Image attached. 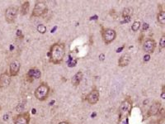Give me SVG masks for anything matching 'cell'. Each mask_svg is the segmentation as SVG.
<instances>
[{"mask_svg": "<svg viewBox=\"0 0 165 124\" xmlns=\"http://www.w3.org/2000/svg\"><path fill=\"white\" fill-rule=\"evenodd\" d=\"M65 55V45L62 42H55L50 46L48 53L49 60L54 65H59L64 60Z\"/></svg>", "mask_w": 165, "mask_h": 124, "instance_id": "1", "label": "cell"}, {"mask_svg": "<svg viewBox=\"0 0 165 124\" xmlns=\"http://www.w3.org/2000/svg\"><path fill=\"white\" fill-rule=\"evenodd\" d=\"M50 92V88L49 86V84L47 83L42 82L40 84V85L35 89V92H34V95H35V98L39 101H45L47 99V98L49 97Z\"/></svg>", "mask_w": 165, "mask_h": 124, "instance_id": "2", "label": "cell"}, {"mask_svg": "<svg viewBox=\"0 0 165 124\" xmlns=\"http://www.w3.org/2000/svg\"><path fill=\"white\" fill-rule=\"evenodd\" d=\"M132 106H133V102L130 97H126L122 101L120 106V114H119L120 120L130 116V113H131Z\"/></svg>", "mask_w": 165, "mask_h": 124, "instance_id": "3", "label": "cell"}, {"mask_svg": "<svg viewBox=\"0 0 165 124\" xmlns=\"http://www.w3.org/2000/svg\"><path fill=\"white\" fill-rule=\"evenodd\" d=\"M101 35H102V41H103L104 44L107 45V46L112 43L116 40V36H117L116 30L112 29V28H105V27H102Z\"/></svg>", "mask_w": 165, "mask_h": 124, "instance_id": "4", "label": "cell"}, {"mask_svg": "<svg viewBox=\"0 0 165 124\" xmlns=\"http://www.w3.org/2000/svg\"><path fill=\"white\" fill-rule=\"evenodd\" d=\"M48 12V5L45 1H36L34 6L33 11L31 17L33 18H40L44 16Z\"/></svg>", "mask_w": 165, "mask_h": 124, "instance_id": "5", "label": "cell"}, {"mask_svg": "<svg viewBox=\"0 0 165 124\" xmlns=\"http://www.w3.org/2000/svg\"><path fill=\"white\" fill-rule=\"evenodd\" d=\"M18 8L17 7H8L6 10H5V13H4V17H5V20L8 22V23H14L16 21L17 16H18Z\"/></svg>", "mask_w": 165, "mask_h": 124, "instance_id": "6", "label": "cell"}, {"mask_svg": "<svg viewBox=\"0 0 165 124\" xmlns=\"http://www.w3.org/2000/svg\"><path fill=\"white\" fill-rule=\"evenodd\" d=\"M157 43L154 39L153 38H147L144 39L143 41V50L147 55H151L154 52Z\"/></svg>", "mask_w": 165, "mask_h": 124, "instance_id": "7", "label": "cell"}, {"mask_svg": "<svg viewBox=\"0 0 165 124\" xmlns=\"http://www.w3.org/2000/svg\"><path fill=\"white\" fill-rule=\"evenodd\" d=\"M99 98H100V94L99 91L97 89H93L92 91H90L86 96V101L91 105H94V104L98 103L99 101Z\"/></svg>", "mask_w": 165, "mask_h": 124, "instance_id": "8", "label": "cell"}, {"mask_svg": "<svg viewBox=\"0 0 165 124\" xmlns=\"http://www.w3.org/2000/svg\"><path fill=\"white\" fill-rule=\"evenodd\" d=\"M161 107H162V103L160 101H158V100L153 101L151 104V106L149 107V110L147 112V117L158 115L159 113V112H160Z\"/></svg>", "mask_w": 165, "mask_h": 124, "instance_id": "9", "label": "cell"}, {"mask_svg": "<svg viewBox=\"0 0 165 124\" xmlns=\"http://www.w3.org/2000/svg\"><path fill=\"white\" fill-rule=\"evenodd\" d=\"M31 121V116L28 112H22L14 117L13 124H29Z\"/></svg>", "mask_w": 165, "mask_h": 124, "instance_id": "10", "label": "cell"}, {"mask_svg": "<svg viewBox=\"0 0 165 124\" xmlns=\"http://www.w3.org/2000/svg\"><path fill=\"white\" fill-rule=\"evenodd\" d=\"M11 83V76L9 72L5 71L0 75V90L6 89Z\"/></svg>", "mask_w": 165, "mask_h": 124, "instance_id": "11", "label": "cell"}, {"mask_svg": "<svg viewBox=\"0 0 165 124\" xmlns=\"http://www.w3.org/2000/svg\"><path fill=\"white\" fill-rule=\"evenodd\" d=\"M21 69V63L18 60H14L10 63L9 66V75L11 77H15L18 75Z\"/></svg>", "mask_w": 165, "mask_h": 124, "instance_id": "12", "label": "cell"}, {"mask_svg": "<svg viewBox=\"0 0 165 124\" xmlns=\"http://www.w3.org/2000/svg\"><path fill=\"white\" fill-rule=\"evenodd\" d=\"M41 76V70L34 67V68H32L28 70L27 74V79L30 82H32L34 80H38V79H40Z\"/></svg>", "mask_w": 165, "mask_h": 124, "instance_id": "13", "label": "cell"}, {"mask_svg": "<svg viewBox=\"0 0 165 124\" xmlns=\"http://www.w3.org/2000/svg\"><path fill=\"white\" fill-rule=\"evenodd\" d=\"M131 56L129 54H124L122 55L118 60V66L120 67H126L130 64Z\"/></svg>", "mask_w": 165, "mask_h": 124, "instance_id": "14", "label": "cell"}, {"mask_svg": "<svg viewBox=\"0 0 165 124\" xmlns=\"http://www.w3.org/2000/svg\"><path fill=\"white\" fill-rule=\"evenodd\" d=\"M84 78V74H82V71H78L72 77L71 79V84H73V86L77 87L79 85V84L81 83V81Z\"/></svg>", "mask_w": 165, "mask_h": 124, "instance_id": "15", "label": "cell"}, {"mask_svg": "<svg viewBox=\"0 0 165 124\" xmlns=\"http://www.w3.org/2000/svg\"><path fill=\"white\" fill-rule=\"evenodd\" d=\"M157 22L159 24L163 26L165 24V11L160 10L157 14Z\"/></svg>", "mask_w": 165, "mask_h": 124, "instance_id": "16", "label": "cell"}, {"mask_svg": "<svg viewBox=\"0 0 165 124\" xmlns=\"http://www.w3.org/2000/svg\"><path fill=\"white\" fill-rule=\"evenodd\" d=\"M30 8V2L29 1H24L23 4L21 6V13L22 15H26L27 13L29 12Z\"/></svg>", "mask_w": 165, "mask_h": 124, "instance_id": "17", "label": "cell"}, {"mask_svg": "<svg viewBox=\"0 0 165 124\" xmlns=\"http://www.w3.org/2000/svg\"><path fill=\"white\" fill-rule=\"evenodd\" d=\"M132 14H133V8H126L122 10L121 16H122V18H130Z\"/></svg>", "mask_w": 165, "mask_h": 124, "instance_id": "18", "label": "cell"}, {"mask_svg": "<svg viewBox=\"0 0 165 124\" xmlns=\"http://www.w3.org/2000/svg\"><path fill=\"white\" fill-rule=\"evenodd\" d=\"M141 27V22L140 21H135L133 22L132 26H131V31L134 32H136L140 30V28Z\"/></svg>", "mask_w": 165, "mask_h": 124, "instance_id": "19", "label": "cell"}, {"mask_svg": "<svg viewBox=\"0 0 165 124\" xmlns=\"http://www.w3.org/2000/svg\"><path fill=\"white\" fill-rule=\"evenodd\" d=\"M36 29H37V32H39L41 34H45L46 32V27L44 24H39Z\"/></svg>", "mask_w": 165, "mask_h": 124, "instance_id": "20", "label": "cell"}, {"mask_svg": "<svg viewBox=\"0 0 165 124\" xmlns=\"http://www.w3.org/2000/svg\"><path fill=\"white\" fill-rule=\"evenodd\" d=\"M165 48V34H163L159 40V50H162Z\"/></svg>", "mask_w": 165, "mask_h": 124, "instance_id": "21", "label": "cell"}, {"mask_svg": "<svg viewBox=\"0 0 165 124\" xmlns=\"http://www.w3.org/2000/svg\"><path fill=\"white\" fill-rule=\"evenodd\" d=\"M139 38H140L139 39V42H140V43H142V41H143V40H144V33L143 32L140 33V36Z\"/></svg>", "mask_w": 165, "mask_h": 124, "instance_id": "22", "label": "cell"}, {"mask_svg": "<svg viewBox=\"0 0 165 124\" xmlns=\"http://www.w3.org/2000/svg\"><path fill=\"white\" fill-rule=\"evenodd\" d=\"M148 28H149V24H148V23H144V25H143V30H142V32H143L144 30H147Z\"/></svg>", "mask_w": 165, "mask_h": 124, "instance_id": "23", "label": "cell"}, {"mask_svg": "<svg viewBox=\"0 0 165 124\" xmlns=\"http://www.w3.org/2000/svg\"><path fill=\"white\" fill-rule=\"evenodd\" d=\"M164 97H165V94H164V85H163V88H162V94H161V98L163 99V98H165Z\"/></svg>", "mask_w": 165, "mask_h": 124, "instance_id": "24", "label": "cell"}, {"mask_svg": "<svg viewBox=\"0 0 165 124\" xmlns=\"http://www.w3.org/2000/svg\"><path fill=\"white\" fill-rule=\"evenodd\" d=\"M144 61H147V60H149V58H150V55H147V54H145V55L144 56Z\"/></svg>", "mask_w": 165, "mask_h": 124, "instance_id": "25", "label": "cell"}, {"mask_svg": "<svg viewBox=\"0 0 165 124\" xmlns=\"http://www.w3.org/2000/svg\"><path fill=\"white\" fill-rule=\"evenodd\" d=\"M17 35H18V36H22V31L21 30H18V31H17ZM22 36L23 37V36Z\"/></svg>", "mask_w": 165, "mask_h": 124, "instance_id": "26", "label": "cell"}, {"mask_svg": "<svg viewBox=\"0 0 165 124\" xmlns=\"http://www.w3.org/2000/svg\"><path fill=\"white\" fill-rule=\"evenodd\" d=\"M104 54H100V55H99V58H100L101 60H104Z\"/></svg>", "mask_w": 165, "mask_h": 124, "instance_id": "27", "label": "cell"}, {"mask_svg": "<svg viewBox=\"0 0 165 124\" xmlns=\"http://www.w3.org/2000/svg\"><path fill=\"white\" fill-rule=\"evenodd\" d=\"M58 124H70L69 122H66V121H63V122H59Z\"/></svg>", "mask_w": 165, "mask_h": 124, "instance_id": "28", "label": "cell"}, {"mask_svg": "<svg viewBox=\"0 0 165 124\" xmlns=\"http://www.w3.org/2000/svg\"><path fill=\"white\" fill-rule=\"evenodd\" d=\"M123 48H124V46H122L121 48H120V49H117V50H116V52H120V50H121Z\"/></svg>", "mask_w": 165, "mask_h": 124, "instance_id": "29", "label": "cell"}, {"mask_svg": "<svg viewBox=\"0 0 165 124\" xmlns=\"http://www.w3.org/2000/svg\"><path fill=\"white\" fill-rule=\"evenodd\" d=\"M1 109H2V108H1V107H0V112H1Z\"/></svg>", "mask_w": 165, "mask_h": 124, "instance_id": "30", "label": "cell"}]
</instances>
